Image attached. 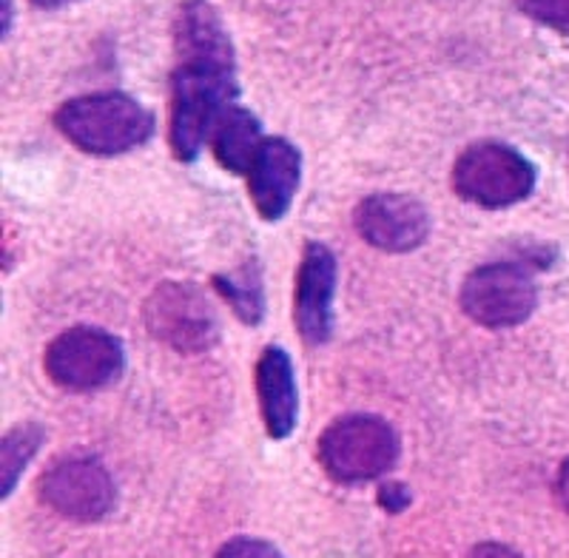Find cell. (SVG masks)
<instances>
[{"label": "cell", "instance_id": "1", "mask_svg": "<svg viewBox=\"0 0 569 558\" xmlns=\"http://www.w3.org/2000/svg\"><path fill=\"white\" fill-rule=\"evenodd\" d=\"M237 66L233 60L177 58L171 78L169 140L180 162H194L231 106H237Z\"/></svg>", "mask_w": 569, "mask_h": 558}, {"label": "cell", "instance_id": "2", "mask_svg": "<svg viewBox=\"0 0 569 558\" xmlns=\"http://www.w3.org/2000/svg\"><path fill=\"white\" fill-rule=\"evenodd\" d=\"M54 126L86 155L117 157L149 143L154 134V114L129 94L103 91L60 106Z\"/></svg>", "mask_w": 569, "mask_h": 558}, {"label": "cell", "instance_id": "3", "mask_svg": "<svg viewBox=\"0 0 569 558\" xmlns=\"http://www.w3.org/2000/svg\"><path fill=\"white\" fill-rule=\"evenodd\" d=\"M399 459V436L385 419L350 413L319 436V461L342 485L382 479Z\"/></svg>", "mask_w": 569, "mask_h": 558}, {"label": "cell", "instance_id": "4", "mask_svg": "<svg viewBox=\"0 0 569 558\" xmlns=\"http://www.w3.org/2000/svg\"><path fill=\"white\" fill-rule=\"evenodd\" d=\"M536 189V169L525 155L505 143H476L453 166V191L479 208H507Z\"/></svg>", "mask_w": 569, "mask_h": 558}, {"label": "cell", "instance_id": "5", "mask_svg": "<svg viewBox=\"0 0 569 558\" xmlns=\"http://www.w3.org/2000/svg\"><path fill=\"white\" fill-rule=\"evenodd\" d=\"M43 368L49 379L66 390H100L123 373V345L100 328L78 325L52 339L46 348Z\"/></svg>", "mask_w": 569, "mask_h": 558}, {"label": "cell", "instance_id": "6", "mask_svg": "<svg viewBox=\"0 0 569 558\" xmlns=\"http://www.w3.org/2000/svg\"><path fill=\"white\" fill-rule=\"evenodd\" d=\"M146 325L151 337L180 353L208 351L220 337L211 302L191 282H162L146 302Z\"/></svg>", "mask_w": 569, "mask_h": 558}, {"label": "cell", "instance_id": "7", "mask_svg": "<svg viewBox=\"0 0 569 558\" xmlns=\"http://www.w3.org/2000/svg\"><path fill=\"white\" fill-rule=\"evenodd\" d=\"M538 291L530 271L516 262H490L465 279L461 308L472 322L485 328H512L536 311Z\"/></svg>", "mask_w": 569, "mask_h": 558}, {"label": "cell", "instance_id": "8", "mask_svg": "<svg viewBox=\"0 0 569 558\" xmlns=\"http://www.w3.org/2000/svg\"><path fill=\"white\" fill-rule=\"evenodd\" d=\"M40 499L74 521H98L114 507V481L91 456H66L40 476Z\"/></svg>", "mask_w": 569, "mask_h": 558}, {"label": "cell", "instance_id": "9", "mask_svg": "<svg viewBox=\"0 0 569 558\" xmlns=\"http://www.w3.org/2000/svg\"><path fill=\"white\" fill-rule=\"evenodd\" d=\"M356 231L379 251L408 253L425 246L430 217L419 200L408 195H373L356 206Z\"/></svg>", "mask_w": 569, "mask_h": 558}, {"label": "cell", "instance_id": "10", "mask_svg": "<svg viewBox=\"0 0 569 558\" xmlns=\"http://www.w3.org/2000/svg\"><path fill=\"white\" fill-rule=\"evenodd\" d=\"M333 293H337V257L322 242H308L297 273L293 319L308 345H325L333 333Z\"/></svg>", "mask_w": 569, "mask_h": 558}, {"label": "cell", "instance_id": "11", "mask_svg": "<svg viewBox=\"0 0 569 558\" xmlns=\"http://www.w3.org/2000/svg\"><path fill=\"white\" fill-rule=\"evenodd\" d=\"M302 180V155L284 137H268L251 171H248V195L262 220H282L297 197Z\"/></svg>", "mask_w": 569, "mask_h": 558}, {"label": "cell", "instance_id": "12", "mask_svg": "<svg viewBox=\"0 0 569 558\" xmlns=\"http://www.w3.org/2000/svg\"><path fill=\"white\" fill-rule=\"evenodd\" d=\"M257 393L262 422L271 439H288L299 419V393L291 357L271 345L257 362Z\"/></svg>", "mask_w": 569, "mask_h": 558}, {"label": "cell", "instance_id": "13", "mask_svg": "<svg viewBox=\"0 0 569 558\" xmlns=\"http://www.w3.org/2000/svg\"><path fill=\"white\" fill-rule=\"evenodd\" d=\"M262 143H266V137L259 129V120L242 106H231L211 134L213 157L231 175H248Z\"/></svg>", "mask_w": 569, "mask_h": 558}, {"label": "cell", "instance_id": "14", "mask_svg": "<svg viewBox=\"0 0 569 558\" xmlns=\"http://www.w3.org/2000/svg\"><path fill=\"white\" fill-rule=\"evenodd\" d=\"M213 286L231 302L233 313L242 322L259 325L262 311H266V299H262V279H259L257 266L246 262L233 273H220V277H213Z\"/></svg>", "mask_w": 569, "mask_h": 558}, {"label": "cell", "instance_id": "15", "mask_svg": "<svg viewBox=\"0 0 569 558\" xmlns=\"http://www.w3.org/2000/svg\"><path fill=\"white\" fill-rule=\"evenodd\" d=\"M43 441V430L38 425H18L3 436V448H0V481H3V496H9L18 485V476L29 465L34 450Z\"/></svg>", "mask_w": 569, "mask_h": 558}, {"label": "cell", "instance_id": "16", "mask_svg": "<svg viewBox=\"0 0 569 558\" xmlns=\"http://www.w3.org/2000/svg\"><path fill=\"white\" fill-rule=\"evenodd\" d=\"M518 7L541 27L569 34V0H518Z\"/></svg>", "mask_w": 569, "mask_h": 558}, {"label": "cell", "instance_id": "17", "mask_svg": "<svg viewBox=\"0 0 569 558\" xmlns=\"http://www.w3.org/2000/svg\"><path fill=\"white\" fill-rule=\"evenodd\" d=\"M217 558H284L282 552L277 550L273 545L268 541H259V539H231Z\"/></svg>", "mask_w": 569, "mask_h": 558}, {"label": "cell", "instance_id": "18", "mask_svg": "<svg viewBox=\"0 0 569 558\" xmlns=\"http://www.w3.org/2000/svg\"><path fill=\"white\" fill-rule=\"evenodd\" d=\"M379 505H382L388 514H401V510L410 505L408 487L399 485V481H388V485H382V490H379Z\"/></svg>", "mask_w": 569, "mask_h": 558}, {"label": "cell", "instance_id": "19", "mask_svg": "<svg viewBox=\"0 0 569 558\" xmlns=\"http://www.w3.org/2000/svg\"><path fill=\"white\" fill-rule=\"evenodd\" d=\"M467 558H521L518 556L512 547H505V545H496V541H487V545H479L472 547L470 556Z\"/></svg>", "mask_w": 569, "mask_h": 558}, {"label": "cell", "instance_id": "20", "mask_svg": "<svg viewBox=\"0 0 569 558\" xmlns=\"http://www.w3.org/2000/svg\"><path fill=\"white\" fill-rule=\"evenodd\" d=\"M556 494H558V501H561V505H563V510H567V514H569V459L563 461L561 470H558Z\"/></svg>", "mask_w": 569, "mask_h": 558}, {"label": "cell", "instance_id": "21", "mask_svg": "<svg viewBox=\"0 0 569 558\" xmlns=\"http://www.w3.org/2000/svg\"><path fill=\"white\" fill-rule=\"evenodd\" d=\"M38 9H60V7H69L74 0H32Z\"/></svg>", "mask_w": 569, "mask_h": 558}]
</instances>
